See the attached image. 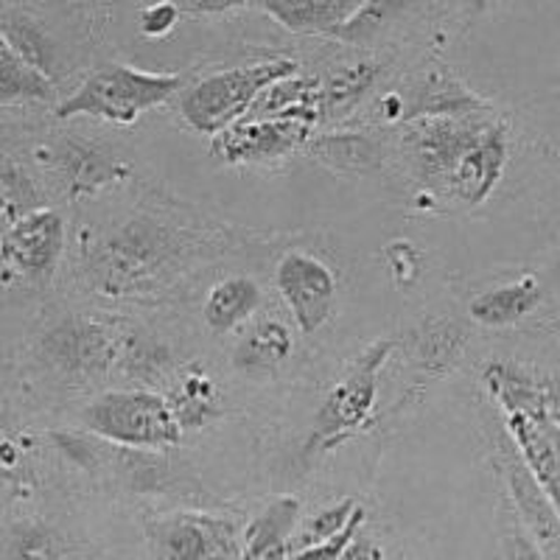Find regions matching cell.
Wrapping results in <instances>:
<instances>
[{"label":"cell","mask_w":560,"mask_h":560,"mask_svg":"<svg viewBox=\"0 0 560 560\" xmlns=\"http://www.w3.org/2000/svg\"><path fill=\"white\" fill-rule=\"evenodd\" d=\"M43 357L70 376H96L118 359V345L104 325L68 317L43 334Z\"/></svg>","instance_id":"cell-8"},{"label":"cell","mask_w":560,"mask_h":560,"mask_svg":"<svg viewBox=\"0 0 560 560\" xmlns=\"http://www.w3.org/2000/svg\"><path fill=\"white\" fill-rule=\"evenodd\" d=\"M54 96V79L20 57L0 34V104L48 102Z\"/></svg>","instance_id":"cell-20"},{"label":"cell","mask_w":560,"mask_h":560,"mask_svg":"<svg viewBox=\"0 0 560 560\" xmlns=\"http://www.w3.org/2000/svg\"><path fill=\"white\" fill-rule=\"evenodd\" d=\"M342 560H384V555H382V549H378L373 541L357 538V541L348 547V552H345Z\"/></svg>","instance_id":"cell-32"},{"label":"cell","mask_w":560,"mask_h":560,"mask_svg":"<svg viewBox=\"0 0 560 560\" xmlns=\"http://www.w3.org/2000/svg\"><path fill=\"white\" fill-rule=\"evenodd\" d=\"M389 353V342H373L364 350L359 362L350 368L348 376L328 393L325 404L314 418L312 438L306 443V454L328 452L362 429L368 415L376 407L378 373Z\"/></svg>","instance_id":"cell-4"},{"label":"cell","mask_w":560,"mask_h":560,"mask_svg":"<svg viewBox=\"0 0 560 560\" xmlns=\"http://www.w3.org/2000/svg\"><path fill=\"white\" fill-rule=\"evenodd\" d=\"M82 423L96 438L124 448H168L183 438L172 404L149 389H113L98 395L84 407Z\"/></svg>","instance_id":"cell-3"},{"label":"cell","mask_w":560,"mask_h":560,"mask_svg":"<svg viewBox=\"0 0 560 560\" xmlns=\"http://www.w3.org/2000/svg\"><path fill=\"white\" fill-rule=\"evenodd\" d=\"M179 14H183V7H177V3L147 7L140 12V32L147 34V37H163V34H168L177 26Z\"/></svg>","instance_id":"cell-30"},{"label":"cell","mask_w":560,"mask_h":560,"mask_svg":"<svg viewBox=\"0 0 560 560\" xmlns=\"http://www.w3.org/2000/svg\"><path fill=\"white\" fill-rule=\"evenodd\" d=\"M393 12V7H384V3H359V9L348 18L345 26H339L334 32V39H345V43H370L376 37L378 28L384 26L387 14Z\"/></svg>","instance_id":"cell-26"},{"label":"cell","mask_w":560,"mask_h":560,"mask_svg":"<svg viewBox=\"0 0 560 560\" xmlns=\"http://www.w3.org/2000/svg\"><path fill=\"white\" fill-rule=\"evenodd\" d=\"M275 287L292 312L300 334H317L337 306V278L317 255L294 249L280 258L275 269Z\"/></svg>","instance_id":"cell-5"},{"label":"cell","mask_w":560,"mask_h":560,"mask_svg":"<svg viewBox=\"0 0 560 560\" xmlns=\"http://www.w3.org/2000/svg\"><path fill=\"white\" fill-rule=\"evenodd\" d=\"M158 560H230L236 552V527L205 513H174L152 524Z\"/></svg>","instance_id":"cell-7"},{"label":"cell","mask_w":560,"mask_h":560,"mask_svg":"<svg viewBox=\"0 0 560 560\" xmlns=\"http://www.w3.org/2000/svg\"><path fill=\"white\" fill-rule=\"evenodd\" d=\"M294 348L289 328L278 319H261L255 323L233 350V364L247 376H264L287 362Z\"/></svg>","instance_id":"cell-16"},{"label":"cell","mask_w":560,"mask_h":560,"mask_svg":"<svg viewBox=\"0 0 560 560\" xmlns=\"http://www.w3.org/2000/svg\"><path fill=\"white\" fill-rule=\"evenodd\" d=\"M0 34L12 43L14 51L26 59V62L43 70L45 77H51L54 65H57V45L51 43L48 32L39 26L37 20L26 18V14L20 12H9L7 9V12H0Z\"/></svg>","instance_id":"cell-22"},{"label":"cell","mask_w":560,"mask_h":560,"mask_svg":"<svg viewBox=\"0 0 560 560\" xmlns=\"http://www.w3.org/2000/svg\"><path fill=\"white\" fill-rule=\"evenodd\" d=\"M357 510H359L357 499H345V502L331 504V508H325L323 513H317V516L308 518V522L303 524V529L298 533V538H294V547H298V552L300 549L319 547V544L337 538V535L348 527L350 518L357 516Z\"/></svg>","instance_id":"cell-25"},{"label":"cell","mask_w":560,"mask_h":560,"mask_svg":"<svg viewBox=\"0 0 560 560\" xmlns=\"http://www.w3.org/2000/svg\"><path fill=\"white\" fill-rule=\"evenodd\" d=\"M504 420L522 454V463L560 516V429L547 418V412H504Z\"/></svg>","instance_id":"cell-10"},{"label":"cell","mask_w":560,"mask_h":560,"mask_svg":"<svg viewBox=\"0 0 560 560\" xmlns=\"http://www.w3.org/2000/svg\"><path fill=\"white\" fill-rule=\"evenodd\" d=\"M409 121L420 118H463V115L485 113V104L474 93L454 82L448 73H432L415 88V98L407 104Z\"/></svg>","instance_id":"cell-15"},{"label":"cell","mask_w":560,"mask_h":560,"mask_svg":"<svg viewBox=\"0 0 560 560\" xmlns=\"http://www.w3.org/2000/svg\"><path fill=\"white\" fill-rule=\"evenodd\" d=\"M508 485L510 497L516 502L518 516H522L527 533L533 535V541L544 549V555H560V516L555 513L547 493L538 488L533 474L527 471V465L513 459L508 465Z\"/></svg>","instance_id":"cell-13"},{"label":"cell","mask_w":560,"mask_h":560,"mask_svg":"<svg viewBox=\"0 0 560 560\" xmlns=\"http://www.w3.org/2000/svg\"><path fill=\"white\" fill-rule=\"evenodd\" d=\"M312 135V121L303 118H244L219 138H213V152L228 163H249V160H275L306 143Z\"/></svg>","instance_id":"cell-9"},{"label":"cell","mask_w":560,"mask_h":560,"mask_svg":"<svg viewBox=\"0 0 560 560\" xmlns=\"http://www.w3.org/2000/svg\"><path fill=\"white\" fill-rule=\"evenodd\" d=\"M0 219H3V213H0Z\"/></svg>","instance_id":"cell-35"},{"label":"cell","mask_w":560,"mask_h":560,"mask_svg":"<svg viewBox=\"0 0 560 560\" xmlns=\"http://www.w3.org/2000/svg\"><path fill=\"white\" fill-rule=\"evenodd\" d=\"M14 278V269L12 267H7V264L0 261V287H7L9 280Z\"/></svg>","instance_id":"cell-34"},{"label":"cell","mask_w":560,"mask_h":560,"mask_svg":"<svg viewBox=\"0 0 560 560\" xmlns=\"http://www.w3.org/2000/svg\"><path fill=\"white\" fill-rule=\"evenodd\" d=\"M362 522H364V508H359L357 516L350 518V524L337 535V538L319 544V547L300 549V552H294L289 560H342L350 544L357 541V533L359 527H362Z\"/></svg>","instance_id":"cell-28"},{"label":"cell","mask_w":560,"mask_h":560,"mask_svg":"<svg viewBox=\"0 0 560 560\" xmlns=\"http://www.w3.org/2000/svg\"><path fill=\"white\" fill-rule=\"evenodd\" d=\"M538 303H541V287H538V280L533 275H524L513 283L488 289L479 298H474L468 312L477 323L502 328V325H513L527 317V314H533Z\"/></svg>","instance_id":"cell-17"},{"label":"cell","mask_w":560,"mask_h":560,"mask_svg":"<svg viewBox=\"0 0 560 560\" xmlns=\"http://www.w3.org/2000/svg\"><path fill=\"white\" fill-rule=\"evenodd\" d=\"M300 524V502L280 497L253 518L244 533L242 560H289L292 538Z\"/></svg>","instance_id":"cell-12"},{"label":"cell","mask_w":560,"mask_h":560,"mask_svg":"<svg viewBox=\"0 0 560 560\" xmlns=\"http://www.w3.org/2000/svg\"><path fill=\"white\" fill-rule=\"evenodd\" d=\"M127 368L129 373L135 376H152V373H160V370L166 368V348H160L154 342H135L132 348L127 350Z\"/></svg>","instance_id":"cell-29"},{"label":"cell","mask_w":560,"mask_h":560,"mask_svg":"<svg viewBox=\"0 0 560 560\" xmlns=\"http://www.w3.org/2000/svg\"><path fill=\"white\" fill-rule=\"evenodd\" d=\"M261 306V287L253 278H224L222 283L208 292L205 300V323L213 334H230L236 331L244 319L253 317Z\"/></svg>","instance_id":"cell-18"},{"label":"cell","mask_w":560,"mask_h":560,"mask_svg":"<svg viewBox=\"0 0 560 560\" xmlns=\"http://www.w3.org/2000/svg\"><path fill=\"white\" fill-rule=\"evenodd\" d=\"M217 387L205 376H188L172 401L174 418L183 429H202L217 415Z\"/></svg>","instance_id":"cell-23"},{"label":"cell","mask_w":560,"mask_h":560,"mask_svg":"<svg viewBox=\"0 0 560 560\" xmlns=\"http://www.w3.org/2000/svg\"><path fill=\"white\" fill-rule=\"evenodd\" d=\"M65 249V222L57 210L37 208L14 219L0 236V258L14 272L48 278Z\"/></svg>","instance_id":"cell-6"},{"label":"cell","mask_w":560,"mask_h":560,"mask_svg":"<svg viewBox=\"0 0 560 560\" xmlns=\"http://www.w3.org/2000/svg\"><path fill=\"white\" fill-rule=\"evenodd\" d=\"M504 558L508 560H547L544 549L533 541V535L524 533L522 527H513L504 544Z\"/></svg>","instance_id":"cell-31"},{"label":"cell","mask_w":560,"mask_h":560,"mask_svg":"<svg viewBox=\"0 0 560 560\" xmlns=\"http://www.w3.org/2000/svg\"><path fill=\"white\" fill-rule=\"evenodd\" d=\"M294 70H298V62L287 57L219 70L185 90L179 98V113L194 132L219 138L230 127H236L242 118H247L264 90L272 88L280 79L294 77Z\"/></svg>","instance_id":"cell-1"},{"label":"cell","mask_w":560,"mask_h":560,"mask_svg":"<svg viewBox=\"0 0 560 560\" xmlns=\"http://www.w3.org/2000/svg\"><path fill=\"white\" fill-rule=\"evenodd\" d=\"M183 88L179 73H154L132 65H102L57 107V118L93 115L113 124H135L149 109L166 104Z\"/></svg>","instance_id":"cell-2"},{"label":"cell","mask_w":560,"mask_h":560,"mask_svg":"<svg viewBox=\"0 0 560 560\" xmlns=\"http://www.w3.org/2000/svg\"><path fill=\"white\" fill-rule=\"evenodd\" d=\"M312 154L337 172L362 174L378 166L382 149L373 138L359 132H331L312 140Z\"/></svg>","instance_id":"cell-21"},{"label":"cell","mask_w":560,"mask_h":560,"mask_svg":"<svg viewBox=\"0 0 560 560\" xmlns=\"http://www.w3.org/2000/svg\"><path fill=\"white\" fill-rule=\"evenodd\" d=\"M544 412L560 429V384L544 382Z\"/></svg>","instance_id":"cell-33"},{"label":"cell","mask_w":560,"mask_h":560,"mask_svg":"<svg viewBox=\"0 0 560 560\" xmlns=\"http://www.w3.org/2000/svg\"><path fill=\"white\" fill-rule=\"evenodd\" d=\"M54 163L68 183L70 197L98 191L102 185L113 183L124 172L121 163H115L113 158L93 147H84V143H62L54 154Z\"/></svg>","instance_id":"cell-19"},{"label":"cell","mask_w":560,"mask_h":560,"mask_svg":"<svg viewBox=\"0 0 560 560\" xmlns=\"http://www.w3.org/2000/svg\"><path fill=\"white\" fill-rule=\"evenodd\" d=\"M508 127L499 124L497 118H490L488 127L477 138V143L465 152L457 172L448 179V197L459 199L465 205L485 202L499 185V179H502L504 166H508Z\"/></svg>","instance_id":"cell-11"},{"label":"cell","mask_w":560,"mask_h":560,"mask_svg":"<svg viewBox=\"0 0 560 560\" xmlns=\"http://www.w3.org/2000/svg\"><path fill=\"white\" fill-rule=\"evenodd\" d=\"M373 79H376V65L359 62L345 68L342 73H337V77L323 88V109L334 115L348 113V109L368 93Z\"/></svg>","instance_id":"cell-24"},{"label":"cell","mask_w":560,"mask_h":560,"mask_svg":"<svg viewBox=\"0 0 560 560\" xmlns=\"http://www.w3.org/2000/svg\"><path fill=\"white\" fill-rule=\"evenodd\" d=\"M261 12L280 20L283 26L300 34H328L334 37L339 26L359 9V3L348 0H269L261 3Z\"/></svg>","instance_id":"cell-14"},{"label":"cell","mask_w":560,"mask_h":560,"mask_svg":"<svg viewBox=\"0 0 560 560\" xmlns=\"http://www.w3.org/2000/svg\"><path fill=\"white\" fill-rule=\"evenodd\" d=\"M12 560H62V544L51 529L26 527L14 535Z\"/></svg>","instance_id":"cell-27"}]
</instances>
